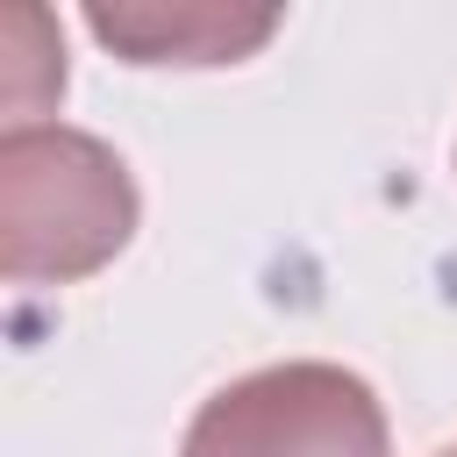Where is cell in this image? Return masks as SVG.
Listing matches in <instances>:
<instances>
[{
  "label": "cell",
  "mask_w": 457,
  "mask_h": 457,
  "mask_svg": "<svg viewBox=\"0 0 457 457\" xmlns=\"http://www.w3.org/2000/svg\"><path fill=\"white\" fill-rule=\"evenodd\" d=\"M136 214V179L93 129L14 121L0 136V271L14 286H71L114 264Z\"/></svg>",
  "instance_id": "1"
},
{
  "label": "cell",
  "mask_w": 457,
  "mask_h": 457,
  "mask_svg": "<svg viewBox=\"0 0 457 457\" xmlns=\"http://www.w3.org/2000/svg\"><path fill=\"white\" fill-rule=\"evenodd\" d=\"M179 457H393V428L371 378L328 357H286L207 393Z\"/></svg>",
  "instance_id": "2"
},
{
  "label": "cell",
  "mask_w": 457,
  "mask_h": 457,
  "mask_svg": "<svg viewBox=\"0 0 457 457\" xmlns=\"http://www.w3.org/2000/svg\"><path fill=\"white\" fill-rule=\"evenodd\" d=\"M86 29L129 64H243L271 43L278 7H221V0H93Z\"/></svg>",
  "instance_id": "3"
},
{
  "label": "cell",
  "mask_w": 457,
  "mask_h": 457,
  "mask_svg": "<svg viewBox=\"0 0 457 457\" xmlns=\"http://www.w3.org/2000/svg\"><path fill=\"white\" fill-rule=\"evenodd\" d=\"M436 457H457V443H443V450H436Z\"/></svg>",
  "instance_id": "4"
}]
</instances>
